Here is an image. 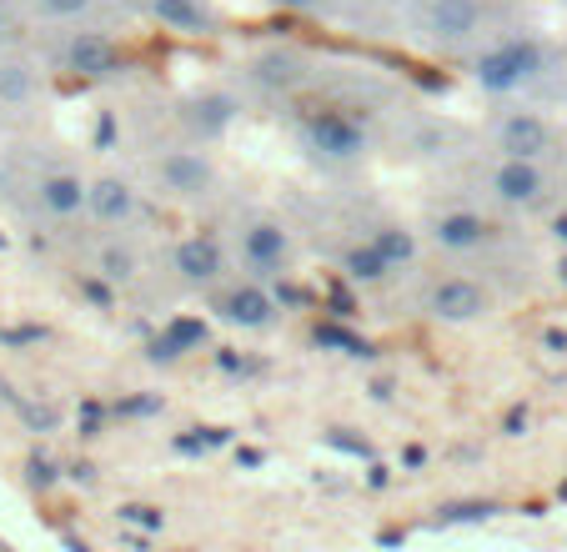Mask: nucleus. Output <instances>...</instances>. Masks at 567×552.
<instances>
[{
  "instance_id": "21",
  "label": "nucleus",
  "mask_w": 567,
  "mask_h": 552,
  "mask_svg": "<svg viewBox=\"0 0 567 552\" xmlns=\"http://www.w3.org/2000/svg\"><path fill=\"white\" fill-rule=\"evenodd\" d=\"M497 6H513V0H497Z\"/></svg>"
},
{
  "instance_id": "1",
  "label": "nucleus",
  "mask_w": 567,
  "mask_h": 552,
  "mask_svg": "<svg viewBox=\"0 0 567 552\" xmlns=\"http://www.w3.org/2000/svg\"><path fill=\"white\" fill-rule=\"evenodd\" d=\"M396 25L432 55L472 61L503 31L497 0H396Z\"/></svg>"
},
{
  "instance_id": "12",
  "label": "nucleus",
  "mask_w": 567,
  "mask_h": 552,
  "mask_svg": "<svg viewBox=\"0 0 567 552\" xmlns=\"http://www.w3.org/2000/svg\"><path fill=\"white\" fill-rule=\"evenodd\" d=\"M86 216L96 226H106V232H131V226L146 216V196H141V186L131 176H116V171H106V176L91 181Z\"/></svg>"
},
{
  "instance_id": "2",
  "label": "nucleus",
  "mask_w": 567,
  "mask_h": 552,
  "mask_svg": "<svg viewBox=\"0 0 567 552\" xmlns=\"http://www.w3.org/2000/svg\"><path fill=\"white\" fill-rule=\"evenodd\" d=\"M467 71H472V81H477L487 96H497V101H543L557 61H553V51H547L537 35L497 31L493 41L467 61Z\"/></svg>"
},
{
  "instance_id": "6",
  "label": "nucleus",
  "mask_w": 567,
  "mask_h": 552,
  "mask_svg": "<svg viewBox=\"0 0 567 552\" xmlns=\"http://www.w3.org/2000/svg\"><path fill=\"white\" fill-rule=\"evenodd\" d=\"M297 141L311 161H321V166H357V161H367V151H372L367 126L352 116V111H337V106L301 116Z\"/></svg>"
},
{
  "instance_id": "7",
  "label": "nucleus",
  "mask_w": 567,
  "mask_h": 552,
  "mask_svg": "<svg viewBox=\"0 0 567 552\" xmlns=\"http://www.w3.org/2000/svg\"><path fill=\"white\" fill-rule=\"evenodd\" d=\"M497 156H523V161H553L557 151V126L537 111V101H507L493 116V131H487Z\"/></svg>"
},
{
  "instance_id": "11",
  "label": "nucleus",
  "mask_w": 567,
  "mask_h": 552,
  "mask_svg": "<svg viewBox=\"0 0 567 552\" xmlns=\"http://www.w3.org/2000/svg\"><path fill=\"white\" fill-rule=\"evenodd\" d=\"M86 202H91V181L71 166H45L41 176L31 181V206L55 226L86 216Z\"/></svg>"
},
{
  "instance_id": "5",
  "label": "nucleus",
  "mask_w": 567,
  "mask_h": 552,
  "mask_svg": "<svg viewBox=\"0 0 567 552\" xmlns=\"http://www.w3.org/2000/svg\"><path fill=\"white\" fill-rule=\"evenodd\" d=\"M45 55H51L55 71H71V75H81V81H111V75L126 65V55H121V41L111 35V25H101V21H91V25H61Z\"/></svg>"
},
{
  "instance_id": "18",
  "label": "nucleus",
  "mask_w": 567,
  "mask_h": 552,
  "mask_svg": "<svg viewBox=\"0 0 567 552\" xmlns=\"http://www.w3.org/2000/svg\"><path fill=\"white\" fill-rule=\"evenodd\" d=\"M96 272L106 276L111 287H136V282H141V252L126 242V236L116 232L106 246H101V256H96Z\"/></svg>"
},
{
  "instance_id": "3",
  "label": "nucleus",
  "mask_w": 567,
  "mask_h": 552,
  "mask_svg": "<svg viewBox=\"0 0 567 552\" xmlns=\"http://www.w3.org/2000/svg\"><path fill=\"white\" fill-rule=\"evenodd\" d=\"M226 246H231V262L236 272L247 276H287L291 262H297V236L281 216L261 212V206H247V212H236L231 226H226Z\"/></svg>"
},
{
  "instance_id": "20",
  "label": "nucleus",
  "mask_w": 567,
  "mask_h": 552,
  "mask_svg": "<svg viewBox=\"0 0 567 552\" xmlns=\"http://www.w3.org/2000/svg\"><path fill=\"white\" fill-rule=\"evenodd\" d=\"M11 35H16V6L11 0H0V45L11 41Z\"/></svg>"
},
{
  "instance_id": "9",
  "label": "nucleus",
  "mask_w": 567,
  "mask_h": 552,
  "mask_svg": "<svg viewBox=\"0 0 567 552\" xmlns=\"http://www.w3.org/2000/svg\"><path fill=\"white\" fill-rule=\"evenodd\" d=\"M212 307L226 327H241V331H267V327H277V317H281V307L267 292V282H261V276H247V272L221 276L212 287Z\"/></svg>"
},
{
  "instance_id": "8",
  "label": "nucleus",
  "mask_w": 567,
  "mask_h": 552,
  "mask_svg": "<svg viewBox=\"0 0 567 552\" xmlns=\"http://www.w3.org/2000/svg\"><path fill=\"white\" fill-rule=\"evenodd\" d=\"M493 307H497L493 287L467 272L432 276L427 287H422V311H427L432 321H447V327H467V321L493 317Z\"/></svg>"
},
{
  "instance_id": "14",
  "label": "nucleus",
  "mask_w": 567,
  "mask_h": 552,
  "mask_svg": "<svg viewBox=\"0 0 567 552\" xmlns=\"http://www.w3.org/2000/svg\"><path fill=\"white\" fill-rule=\"evenodd\" d=\"M136 16L156 21L161 31H182V35H212L216 31V11L212 0H126Z\"/></svg>"
},
{
  "instance_id": "15",
  "label": "nucleus",
  "mask_w": 567,
  "mask_h": 552,
  "mask_svg": "<svg viewBox=\"0 0 567 552\" xmlns=\"http://www.w3.org/2000/svg\"><path fill=\"white\" fill-rule=\"evenodd\" d=\"M432 242L452 256H477L493 246V222L482 212H462L457 206V212H442L437 222H432Z\"/></svg>"
},
{
  "instance_id": "16",
  "label": "nucleus",
  "mask_w": 567,
  "mask_h": 552,
  "mask_svg": "<svg viewBox=\"0 0 567 552\" xmlns=\"http://www.w3.org/2000/svg\"><path fill=\"white\" fill-rule=\"evenodd\" d=\"M25 16L41 25H51V31H61V25H91L111 21V11H116V0H21Z\"/></svg>"
},
{
  "instance_id": "10",
  "label": "nucleus",
  "mask_w": 567,
  "mask_h": 552,
  "mask_svg": "<svg viewBox=\"0 0 567 552\" xmlns=\"http://www.w3.org/2000/svg\"><path fill=\"white\" fill-rule=\"evenodd\" d=\"M151 176L166 196H182V202H202L216 192V166L202 146H166L151 161Z\"/></svg>"
},
{
  "instance_id": "13",
  "label": "nucleus",
  "mask_w": 567,
  "mask_h": 552,
  "mask_svg": "<svg viewBox=\"0 0 567 552\" xmlns=\"http://www.w3.org/2000/svg\"><path fill=\"white\" fill-rule=\"evenodd\" d=\"M172 272H176V282H182V287L212 292L216 282L231 272V266H226V246L216 242V236H186V242L172 252Z\"/></svg>"
},
{
  "instance_id": "4",
  "label": "nucleus",
  "mask_w": 567,
  "mask_h": 552,
  "mask_svg": "<svg viewBox=\"0 0 567 552\" xmlns=\"http://www.w3.org/2000/svg\"><path fill=\"white\" fill-rule=\"evenodd\" d=\"M482 192H487V202L507 216H537L553 206L557 181H553V171H547V161L497 156L493 151V166L482 171Z\"/></svg>"
},
{
  "instance_id": "19",
  "label": "nucleus",
  "mask_w": 567,
  "mask_h": 552,
  "mask_svg": "<svg viewBox=\"0 0 567 552\" xmlns=\"http://www.w3.org/2000/svg\"><path fill=\"white\" fill-rule=\"evenodd\" d=\"M271 6L287 16H327L332 11V0H271Z\"/></svg>"
},
{
  "instance_id": "17",
  "label": "nucleus",
  "mask_w": 567,
  "mask_h": 552,
  "mask_svg": "<svg viewBox=\"0 0 567 552\" xmlns=\"http://www.w3.org/2000/svg\"><path fill=\"white\" fill-rule=\"evenodd\" d=\"M41 91V65L25 55H0V106L6 111H25Z\"/></svg>"
}]
</instances>
